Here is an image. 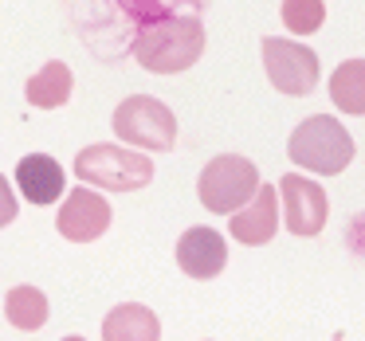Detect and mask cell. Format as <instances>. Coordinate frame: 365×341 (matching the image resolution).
<instances>
[{
	"label": "cell",
	"mask_w": 365,
	"mask_h": 341,
	"mask_svg": "<svg viewBox=\"0 0 365 341\" xmlns=\"http://www.w3.org/2000/svg\"><path fill=\"white\" fill-rule=\"evenodd\" d=\"M205 51V24L197 16H169L134 32V59L153 75L189 71Z\"/></svg>",
	"instance_id": "6da1fadb"
},
{
	"label": "cell",
	"mask_w": 365,
	"mask_h": 341,
	"mask_svg": "<svg viewBox=\"0 0 365 341\" xmlns=\"http://www.w3.org/2000/svg\"><path fill=\"white\" fill-rule=\"evenodd\" d=\"M294 165H302L307 173L318 177H338L341 169L354 161V137L330 114H314L307 118L299 130L291 134V145H287Z\"/></svg>",
	"instance_id": "7a4b0ae2"
},
{
	"label": "cell",
	"mask_w": 365,
	"mask_h": 341,
	"mask_svg": "<svg viewBox=\"0 0 365 341\" xmlns=\"http://www.w3.org/2000/svg\"><path fill=\"white\" fill-rule=\"evenodd\" d=\"M75 177L83 184H95V189L106 192H138L153 181V165L145 153L126 149V145H110V142H98L79 149L75 157Z\"/></svg>",
	"instance_id": "3957f363"
},
{
	"label": "cell",
	"mask_w": 365,
	"mask_h": 341,
	"mask_svg": "<svg viewBox=\"0 0 365 341\" xmlns=\"http://www.w3.org/2000/svg\"><path fill=\"white\" fill-rule=\"evenodd\" d=\"M255 192H259V169L240 153H220L200 169L197 196L216 216H236L255 200Z\"/></svg>",
	"instance_id": "277c9868"
},
{
	"label": "cell",
	"mask_w": 365,
	"mask_h": 341,
	"mask_svg": "<svg viewBox=\"0 0 365 341\" xmlns=\"http://www.w3.org/2000/svg\"><path fill=\"white\" fill-rule=\"evenodd\" d=\"M114 137L130 149L169 153L177 145V114L153 95H130L114 110Z\"/></svg>",
	"instance_id": "5b68a950"
},
{
	"label": "cell",
	"mask_w": 365,
	"mask_h": 341,
	"mask_svg": "<svg viewBox=\"0 0 365 341\" xmlns=\"http://www.w3.org/2000/svg\"><path fill=\"white\" fill-rule=\"evenodd\" d=\"M263 51V67H267V79L275 90L283 95H310L318 83V56L307 48V43L294 40H279V36H267L259 43Z\"/></svg>",
	"instance_id": "8992f818"
},
{
	"label": "cell",
	"mask_w": 365,
	"mask_h": 341,
	"mask_svg": "<svg viewBox=\"0 0 365 341\" xmlns=\"http://www.w3.org/2000/svg\"><path fill=\"white\" fill-rule=\"evenodd\" d=\"M279 200H283V216L287 228L294 236H318L326 228V216H330V200H326L322 184H314L302 173H287L279 181Z\"/></svg>",
	"instance_id": "52a82bcc"
},
{
	"label": "cell",
	"mask_w": 365,
	"mask_h": 341,
	"mask_svg": "<svg viewBox=\"0 0 365 341\" xmlns=\"http://www.w3.org/2000/svg\"><path fill=\"white\" fill-rule=\"evenodd\" d=\"M56 228H59V236L71 239V243H91V239H98L110 228V204H106V196H98V192H91L79 184L75 192H67Z\"/></svg>",
	"instance_id": "ba28073f"
},
{
	"label": "cell",
	"mask_w": 365,
	"mask_h": 341,
	"mask_svg": "<svg viewBox=\"0 0 365 341\" xmlns=\"http://www.w3.org/2000/svg\"><path fill=\"white\" fill-rule=\"evenodd\" d=\"M228 263V243L212 228H189L177 239V267L189 278H216Z\"/></svg>",
	"instance_id": "9c48e42d"
},
{
	"label": "cell",
	"mask_w": 365,
	"mask_h": 341,
	"mask_svg": "<svg viewBox=\"0 0 365 341\" xmlns=\"http://www.w3.org/2000/svg\"><path fill=\"white\" fill-rule=\"evenodd\" d=\"M228 228H232V239H236V243H244V247H263V243H271V236L279 231V189L259 184L255 200L232 216Z\"/></svg>",
	"instance_id": "30bf717a"
},
{
	"label": "cell",
	"mask_w": 365,
	"mask_h": 341,
	"mask_svg": "<svg viewBox=\"0 0 365 341\" xmlns=\"http://www.w3.org/2000/svg\"><path fill=\"white\" fill-rule=\"evenodd\" d=\"M16 184L28 204H51L63 196V165L51 153H28L16 165Z\"/></svg>",
	"instance_id": "8fae6325"
},
{
	"label": "cell",
	"mask_w": 365,
	"mask_h": 341,
	"mask_svg": "<svg viewBox=\"0 0 365 341\" xmlns=\"http://www.w3.org/2000/svg\"><path fill=\"white\" fill-rule=\"evenodd\" d=\"M103 341H161V322L142 302H122L103 318Z\"/></svg>",
	"instance_id": "7c38bea8"
},
{
	"label": "cell",
	"mask_w": 365,
	"mask_h": 341,
	"mask_svg": "<svg viewBox=\"0 0 365 341\" xmlns=\"http://www.w3.org/2000/svg\"><path fill=\"white\" fill-rule=\"evenodd\" d=\"M71 67L59 63V59H51V63H43L40 71L28 79V103L40 106V110H56V106H63L67 98H71Z\"/></svg>",
	"instance_id": "4fadbf2b"
},
{
	"label": "cell",
	"mask_w": 365,
	"mask_h": 341,
	"mask_svg": "<svg viewBox=\"0 0 365 341\" xmlns=\"http://www.w3.org/2000/svg\"><path fill=\"white\" fill-rule=\"evenodd\" d=\"M330 103L341 114L365 118V59H346L330 79Z\"/></svg>",
	"instance_id": "5bb4252c"
},
{
	"label": "cell",
	"mask_w": 365,
	"mask_h": 341,
	"mask_svg": "<svg viewBox=\"0 0 365 341\" xmlns=\"http://www.w3.org/2000/svg\"><path fill=\"white\" fill-rule=\"evenodd\" d=\"M4 318L24 333L40 330L48 322V294L36 290V286H12L9 298H4Z\"/></svg>",
	"instance_id": "9a60e30c"
},
{
	"label": "cell",
	"mask_w": 365,
	"mask_h": 341,
	"mask_svg": "<svg viewBox=\"0 0 365 341\" xmlns=\"http://www.w3.org/2000/svg\"><path fill=\"white\" fill-rule=\"evenodd\" d=\"M326 20L322 0H283V24L291 28L294 36H310L318 32Z\"/></svg>",
	"instance_id": "2e32d148"
},
{
	"label": "cell",
	"mask_w": 365,
	"mask_h": 341,
	"mask_svg": "<svg viewBox=\"0 0 365 341\" xmlns=\"http://www.w3.org/2000/svg\"><path fill=\"white\" fill-rule=\"evenodd\" d=\"M16 220V196H12V184L0 177V228H9Z\"/></svg>",
	"instance_id": "e0dca14e"
},
{
	"label": "cell",
	"mask_w": 365,
	"mask_h": 341,
	"mask_svg": "<svg viewBox=\"0 0 365 341\" xmlns=\"http://www.w3.org/2000/svg\"><path fill=\"white\" fill-rule=\"evenodd\" d=\"M63 341H87V337H63Z\"/></svg>",
	"instance_id": "ac0fdd59"
}]
</instances>
